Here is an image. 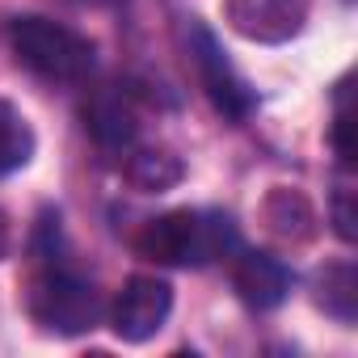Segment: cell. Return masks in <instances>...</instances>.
<instances>
[{
  "instance_id": "cell-1",
  "label": "cell",
  "mask_w": 358,
  "mask_h": 358,
  "mask_svg": "<svg viewBox=\"0 0 358 358\" xmlns=\"http://www.w3.org/2000/svg\"><path fill=\"white\" fill-rule=\"evenodd\" d=\"M241 249V232L232 215L224 211H169L148 220L135 232V253L156 262V266H177V270H199L211 266L228 253Z\"/></svg>"
},
{
  "instance_id": "cell-2",
  "label": "cell",
  "mask_w": 358,
  "mask_h": 358,
  "mask_svg": "<svg viewBox=\"0 0 358 358\" xmlns=\"http://www.w3.org/2000/svg\"><path fill=\"white\" fill-rule=\"evenodd\" d=\"M9 47H13L17 64L30 68L47 85H80V80H89V72L97 64V51L85 34H76L64 22L38 17V13L9 22Z\"/></svg>"
},
{
  "instance_id": "cell-3",
  "label": "cell",
  "mask_w": 358,
  "mask_h": 358,
  "mask_svg": "<svg viewBox=\"0 0 358 358\" xmlns=\"http://www.w3.org/2000/svg\"><path fill=\"white\" fill-rule=\"evenodd\" d=\"M38 262H43V270L30 287V316L55 337H80V333L97 329L101 312H106L97 287L89 278H80L76 270H68L59 262V253L38 257Z\"/></svg>"
},
{
  "instance_id": "cell-4",
  "label": "cell",
  "mask_w": 358,
  "mask_h": 358,
  "mask_svg": "<svg viewBox=\"0 0 358 358\" xmlns=\"http://www.w3.org/2000/svg\"><path fill=\"white\" fill-rule=\"evenodd\" d=\"M182 38H186L190 64H194L199 85L207 89L211 106H215L228 122H245V118L257 110V93H253V89H249V80L236 72V64L228 59V51L220 47V38H215L199 17H190V22H186Z\"/></svg>"
},
{
  "instance_id": "cell-5",
  "label": "cell",
  "mask_w": 358,
  "mask_h": 358,
  "mask_svg": "<svg viewBox=\"0 0 358 358\" xmlns=\"http://www.w3.org/2000/svg\"><path fill=\"white\" fill-rule=\"evenodd\" d=\"M173 312V287L156 274H131L110 303V329L127 345L152 341Z\"/></svg>"
},
{
  "instance_id": "cell-6",
  "label": "cell",
  "mask_w": 358,
  "mask_h": 358,
  "mask_svg": "<svg viewBox=\"0 0 358 358\" xmlns=\"http://www.w3.org/2000/svg\"><path fill=\"white\" fill-rule=\"evenodd\" d=\"M312 0H228V26L249 43H287L303 30Z\"/></svg>"
},
{
  "instance_id": "cell-7",
  "label": "cell",
  "mask_w": 358,
  "mask_h": 358,
  "mask_svg": "<svg viewBox=\"0 0 358 358\" xmlns=\"http://www.w3.org/2000/svg\"><path fill=\"white\" fill-rule=\"evenodd\" d=\"M241 257L232 262V291L241 295V303H249L253 312H270L278 308L291 287H295V274L282 257L274 253H257V249H236Z\"/></svg>"
},
{
  "instance_id": "cell-8",
  "label": "cell",
  "mask_w": 358,
  "mask_h": 358,
  "mask_svg": "<svg viewBox=\"0 0 358 358\" xmlns=\"http://www.w3.org/2000/svg\"><path fill=\"white\" fill-rule=\"evenodd\" d=\"M85 127L89 135L97 139V148L106 152H127L135 143V131H139V118H135V106H131V93L110 85V89H97L85 106Z\"/></svg>"
},
{
  "instance_id": "cell-9",
  "label": "cell",
  "mask_w": 358,
  "mask_h": 358,
  "mask_svg": "<svg viewBox=\"0 0 358 358\" xmlns=\"http://www.w3.org/2000/svg\"><path fill=\"white\" fill-rule=\"evenodd\" d=\"M312 291H316V308L324 316H333L337 324L358 320V270H354V262H329L316 274Z\"/></svg>"
},
{
  "instance_id": "cell-10",
  "label": "cell",
  "mask_w": 358,
  "mask_h": 358,
  "mask_svg": "<svg viewBox=\"0 0 358 358\" xmlns=\"http://www.w3.org/2000/svg\"><path fill=\"white\" fill-rule=\"evenodd\" d=\"M182 177H186L182 160L173 152H160V148H139L127 160V182L135 190H143V194H164V190H173L182 182Z\"/></svg>"
},
{
  "instance_id": "cell-11",
  "label": "cell",
  "mask_w": 358,
  "mask_h": 358,
  "mask_svg": "<svg viewBox=\"0 0 358 358\" xmlns=\"http://www.w3.org/2000/svg\"><path fill=\"white\" fill-rule=\"evenodd\" d=\"M30 156H34V127L13 101L0 97V177L26 169Z\"/></svg>"
},
{
  "instance_id": "cell-12",
  "label": "cell",
  "mask_w": 358,
  "mask_h": 358,
  "mask_svg": "<svg viewBox=\"0 0 358 358\" xmlns=\"http://www.w3.org/2000/svg\"><path fill=\"white\" fill-rule=\"evenodd\" d=\"M266 224H270V232H278L282 241H308V236L316 232V215H312L308 199L295 194V190H274V194L266 199Z\"/></svg>"
},
{
  "instance_id": "cell-13",
  "label": "cell",
  "mask_w": 358,
  "mask_h": 358,
  "mask_svg": "<svg viewBox=\"0 0 358 358\" xmlns=\"http://www.w3.org/2000/svg\"><path fill=\"white\" fill-rule=\"evenodd\" d=\"M329 215H333V232L345 241V245H354V236H358V215H354V186L341 182L333 186V199H329Z\"/></svg>"
},
{
  "instance_id": "cell-14",
  "label": "cell",
  "mask_w": 358,
  "mask_h": 358,
  "mask_svg": "<svg viewBox=\"0 0 358 358\" xmlns=\"http://www.w3.org/2000/svg\"><path fill=\"white\" fill-rule=\"evenodd\" d=\"M333 148H337L341 164L354 160V143H350V76H341L337 93H333Z\"/></svg>"
},
{
  "instance_id": "cell-15",
  "label": "cell",
  "mask_w": 358,
  "mask_h": 358,
  "mask_svg": "<svg viewBox=\"0 0 358 358\" xmlns=\"http://www.w3.org/2000/svg\"><path fill=\"white\" fill-rule=\"evenodd\" d=\"M9 249H13V232H9V215L0 211V262L9 257Z\"/></svg>"
}]
</instances>
